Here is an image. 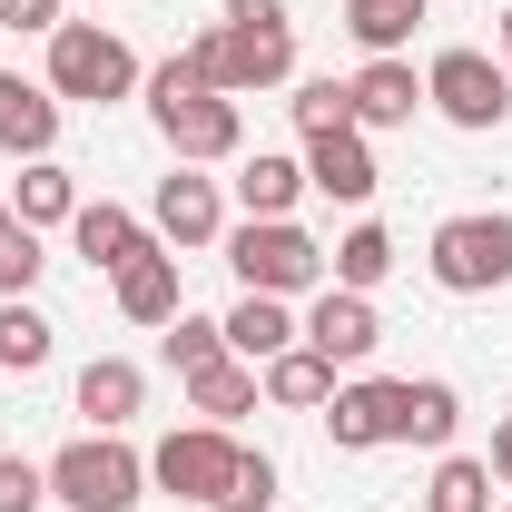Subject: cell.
I'll return each mask as SVG.
<instances>
[{"instance_id": "6da1fadb", "label": "cell", "mask_w": 512, "mask_h": 512, "mask_svg": "<svg viewBox=\"0 0 512 512\" xmlns=\"http://www.w3.org/2000/svg\"><path fill=\"white\" fill-rule=\"evenodd\" d=\"M40 79H50V99H60V109H119V99H138V79H148V69H138V50H128L109 20H60V30H50V69H40Z\"/></svg>"}, {"instance_id": "7a4b0ae2", "label": "cell", "mask_w": 512, "mask_h": 512, "mask_svg": "<svg viewBox=\"0 0 512 512\" xmlns=\"http://www.w3.org/2000/svg\"><path fill=\"white\" fill-rule=\"evenodd\" d=\"M217 247H227V266H237L247 296H286V306H296V296L325 286V247L296 227V217H237Z\"/></svg>"}, {"instance_id": "3957f363", "label": "cell", "mask_w": 512, "mask_h": 512, "mask_svg": "<svg viewBox=\"0 0 512 512\" xmlns=\"http://www.w3.org/2000/svg\"><path fill=\"white\" fill-rule=\"evenodd\" d=\"M50 503L69 512H138L148 503V453L128 434H79L50 453Z\"/></svg>"}, {"instance_id": "277c9868", "label": "cell", "mask_w": 512, "mask_h": 512, "mask_svg": "<svg viewBox=\"0 0 512 512\" xmlns=\"http://www.w3.org/2000/svg\"><path fill=\"white\" fill-rule=\"evenodd\" d=\"M424 276L444 296H493L512 286V207H463L424 237Z\"/></svg>"}, {"instance_id": "5b68a950", "label": "cell", "mask_w": 512, "mask_h": 512, "mask_svg": "<svg viewBox=\"0 0 512 512\" xmlns=\"http://www.w3.org/2000/svg\"><path fill=\"white\" fill-rule=\"evenodd\" d=\"M197 50H207L227 99H256V89H286L296 79V20L286 10L276 20H217V30H197Z\"/></svg>"}, {"instance_id": "8992f818", "label": "cell", "mask_w": 512, "mask_h": 512, "mask_svg": "<svg viewBox=\"0 0 512 512\" xmlns=\"http://www.w3.org/2000/svg\"><path fill=\"white\" fill-rule=\"evenodd\" d=\"M424 109L453 128H473V138H493V128L512 119V69L493 60V50H434V69H424Z\"/></svg>"}, {"instance_id": "52a82bcc", "label": "cell", "mask_w": 512, "mask_h": 512, "mask_svg": "<svg viewBox=\"0 0 512 512\" xmlns=\"http://www.w3.org/2000/svg\"><path fill=\"white\" fill-rule=\"evenodd\" d=\"M237 434L227 424H178L168 444L148 453V493H168V503H197V512H217V493H227V473H237Z\"/></svg>"}, {"instance_id": "ba28073f", "label": "cell", "mask_w": 512, "mask_h": 512, "mask_svg": "<svg viewBox=\"0 0 512 512\" xmlns=\"http://www.w3.org/2000/svg\"><path fill=\"white\" fill-rule=\"evenodd\" d=\"M148 119H158V138H168V158H178V168H217V158H237V148H247V109H237L227 89L148 99Z\"/></svg>"}, {"instance_id": "9c48e42d", "label": "cell", "mask_w": 512, "mask_h": 512, "mask_svg": "<svg viewBox=\"0 0 512 512\" xmlns=\"http://www.w3.org/2000/svg\"><path fill=\"white\" fill-rule=\"evenodd\" d=\"M296 345H316L335 375H355V365H375V345H384V316H375V296H355V286H316V306L296 316Z\"/></svg>"}, {"instance_id": "30bf717a", "label": "cell", "mask_w": 512, "mask_h": 512, "mask_svg": "<svg viewBox=\"0 0 512 512\" xmlns=\"http://www.w3.org/2000/svg\"><path fill=\"white\" fill-rule=\"evenodd\" d=\"M325 434H335V453L404 444V375H345L335 404H325Z\"/></svg>"}, {"instance_id": "8fae6325", "label": "cell", "mask_w": 512, "mask_h": 512, "mask_svg": "<svg viewBox=\"0 0 512 512\" xmlns=\"http://www.w3.org/2000/svg\"><path fill=\"white\" fill-rule=\"evenodd\" d=\"M148 227H158V247H217L227 237V197H217V178L207 168H178V178H158V197H148Z\"/></svg>"}, {"instance_id": "7c38bea8", "label": "cell", "mask_w": 512, "mask_h": 512, "mask_svg": "<svg viewBox=\"0 0 512 512\" xmlns=\"http://www.w3.org/2000/svg\"><path fill=\"white\" fill-rule=\"evenodd\" d=\"M306 188L335 197V207H365V197L384 188L375 138H365V128H316V138H306Z\"/></svg>"}, {"instance_id": "4fadbf2b", "label": "cell", "mask_w": 512, "mask_h": 512, "mask_svg": "<svg viewBox=\"0 0 512 512\" xmlns=\"http://www.w3.org/2000/svg\"><path fill=\"white\" fill-rule=\"evenodd\" d=\"M69 247L89 256L99 276H119V266H138V256L158 247V227H148L138 207H109V197H79V217H69Z\"/></svg>"}, {"instance_id": "5bb4252c", "label": "cell", "mask_w": 512, "mask_h": 512, "mask_svg": "<svg viewBox=\"0 0 512 512\" xmlns=\"http://www.w3.org/2000/svg\"><path fill=\"white\" fill-rule=\"evenodd\" d=\"M79 414H89V434H128L138 414H148V375L128 365V355H89L79 365V394H69Z\"/></svg>"}, {"instance_id": "9a60e30c", "label": "cell", "mask_w": 512, "mask_h": 512, "mask_svg": "<svg viewBox=\"0 0 512 512\" xmlns=\"http://www.w3.org/2000/svg\"><path fill=\"white\" fill-rule=\"evenodd\" d=\"M0 148H10V158H50V148H60V99H50V79L0 69Z\"/></svg>"}, {"instance_id": "2e32d148", "label": "cell", "mask_w": 512, "mask_h": 512, "mask_svg": "<svg viewBox=\"0 0 512 512\" xmlns=\"http://www.w3.org/2000/svg\"><path fill=\"white\" fill-rule=\"evenodd\" d=\"M345 99H355V128L375 138V128H414L424 79H414V60H365L355 79H345Z\"/></svg>"}, {"instance_id": "e0dca14e", "label": "cell", "mask_w": 512, "mask_h": 512, "mask_svg": "<svg viewBox=\"0 0 512 512\" xmlns=\"http://www.w3.org/2000/svg\"><path fill=\"white\" fill-rule=\"evenodd\" d=\"M109 296H119V316H128V325H148V335H158V325L188 306V286H178V256L148 247L138 266H119V276H109Z\"/></svg>"}, {"instance_id": "ac0fdd59", "label": "cell", "mask_w": 512, "mask_h": 512, "mask_svg": "<svg viewBox=\"0 0 512 512\" xmlns=\"http://www.w3.org/2000/svg\"><path fill=\"white\" fill-rule=\"evenodd\" d=\"M335 365H325L316 345H286V355H276V365H256V394H266V404H276V414H325V404H335Z\"/></svg>"}, {"instance_id": "d6986e66", "label": "cell", "mask_w": 512, "mask_h": 512, "mask_svg": "<svg viewBox=\"0 0 512 512\" xmlns=\"http://www.w3.org/2000/svg\"><path fill=\"white\" fill-rule=\"evenodd\" d=\"M217 325H227V355H237V365H276V355L296 345V306H286V296H237Z\"/></svg>"}, {"instance_id": "ffe728a7", "label": "cell", "mask_w": 512, "mask_h": 512, "mask_svg": "<svg viewBox=\"0 0 512 512\" xmlns=\"http://www.w3.org/2000/svg\"><path fill=\"white\" fill-rule=\"evenodd\" d=\"M10 217H20V227H69V217H79V178H69L60 158H20Z\"/></svg>"}, {"instance_id": "44dd1931", "label": "cell", "mask_w": 512, "mask_h": 512, "mask_svg": "<svg viewBox=\"0 0 512 512\" xmlns=\"http://www.w3.org/2000/svg\"><path fill=\"white\" fill-rule=\"evenodd\" d=\"M296 197H306V158H286V148H256L237 168V207L247 217H296Z\"/></svg>"}, {"instance_id": "7402d4cb", "label": "cell", "mask_w": 512, "mask_h": 512, "mask_svg": "<svg viewBox=\"0 0 512 512\" xmlns=\"http://www.w3.org/2000/svg\"><path fill=\"white\" fill-rule=\"evenodd\" d=\"M453 434H463V394L444 375H404V444L453 453Z\"/></svg>"}, {"instance_id": "603a6c76", "label": "cell", "mask_w": 512, "mask_h": 512, "mask_svg": "<svg viewBox=\"0 0 512 512\" xmlns=\"http://www.w3.org/2000/svg\"><path fill=\"white\" fill-rule=\"evenodd\" d=\"M266 394H256V365H237V355H217V365H197L188 375V414L197 424H237V414H256Z\"/></svg>"}, {"instance_id": "cb8c5ba5", "label": "cell", "mask_w": 512, "mask_h": 512, "mask_svg": "<svg viewBox=\"0 0 512 512\" xmlns=\"http://www.w3.org/2000/svg\"><path fill=\"white\" fill-rule=\"evenodd\" d=\"M424 10L434 0H345V30H355L365 60H404V40L424 30Z\"/></svg>"}, {"instance_id": "d4e9b609", "label": "cell", "mask_w": 512, "mask_h": 512, "mask_svg": "<svg viewBox=\"0 0 512 512\" xmlns=\"http://www.w3.org/2000/svg\"><path fill=\"white\" fill-rule=\"evenodd\" d=\"M384 276H394V237H384L375 217H365V227H345V237L325 247V286H355V296H375Z\"/></svg>"}, {"instance_id": "484cf974", "label": "cell", "mask_w": 512, "mask_h": 512, "mask_svg": "<svg viewBox=\"0 0 512 512\" xmlns=\"http://www.w3.org/2000/svg\"><path fill=\"white\" fill-rule=\"evenodd\" d=\"M60 355V325L40 316L30 296H0V375H40Z\"/></svg>"}, {"instance_id": "4316f807", "label": "cell", "mask_w": 512, "mask_h": 512, "mask_svg": "<svg viewBox=\"0 0 512 512\" xmlns=\"http://www.w3.org/2000/svg\"><path fill=\"white\" fill-rule=\"evenodd\" d=\"M424 512H493V463L444 453V463H434V483H424Z\"/></svg>"}, {"instance_id": "83f0119b", "label": "cell", "mask_w": 512, "mask_h": 512, "mask_svg": "<svg viewBox=\"0 0 512 512\" xmlns=\"http://www.w3.org/2000/svg\"><path fill=\"white\" fill-rule=\"evenodd\" d=\"M158 355H168V365H178V384H188L197 365H217V355H227V325H217V316H188V306H178V316L158 325Z\"/></svg>"}, {"instance_id": "f1b7e54d", "label": "cell", "mask_w": 512, "mask_h": 512, "mask_svg": "<svg viewBox=\"0 0 512 512\" xmlns=\"http://www.w3.org/2000/svg\"><path fill=\"white\" fill-rule=\"evenodd\" d=\"M276 483H286V473H276V453H237V473H227V493H217V512H276Z\"/></svg>"}, {"instance_id": "f546056e", "label": "cell", "mask_w": 512, "mask_h": 512, "mask_svg": "<svg viewBox=\"0 0 512 512\" xmlns=\"http://www.w3.org/2000/svg\"><path fill=\"white\" fill-rule=\"evenodd\" d=\"M40 266H50V247H40V227H0V296H30L40 286Z\"/></svg>"}, {"instance_id": "4dcf8cb0", "label": "cell", "mask_w": 512, "mask_h": 512, "mask_svg": "<svg viewBox=\"0 0 512 512\" xmlns=\"http://www.w3.org/2000/svg\"><path fill=\"white\" fill-rule=\"evenodd\" d=\"M286 109H296V128H306V138H316V128H355L345 79H296V99H286Z\"/></svg>"}, {"instance_id": "1f68e13d", "label": "cell", "mask_w": 512, "mask_h": 512, "mask_svg": "<svg viewBox=\"0 0 512 512\" xmlns=\"http://www.w3.org/2000/svg\"><path fill=\"white\" fill-rule=\"evenodd\" d=\"M40 503H50V463L0 453V512H40Z\"/></svg>"}, {"instance_id": "d6a6232c", "label": "cell", "mask_w": 512, "mask_h": 512, "mask_svg": "<svg viewBox=\"0 0 512 512\" xmlns=\"http://www.w3.org/2000/svg\"><path fill=\"white\" fill-rule=\"evenodd\" d=\"M0 30H20V40H50V30H60V0H0Z\"/></svg>"}, {"instance_id": "836d02e7", "label": "cell", "mask_w": 512, "mask_h": 512, "mask_svg": "<svg viewBox=\"0 0 512 512\" xmlns=\"http://www.w3.org/2000/svg\"><path fill=\"white\" fill-rule=\"evenodd\" d=\"M483 463H493V483H512V414L493 424V453H483Z\"/></svg>"}, {"instance_id": "e575fe53", "label": "cell", "mask_w": 512, "mask_h": 512, "mask_svg": "<svg viewBox=\"0 0 512 512\" xmlns=\"http://www.w3.org/2000/svg\"><path fill=\"white\" fill-rule=\"evenodd\" d=\"M276 10H286V0H227L217 20H276Z\"/></svg>"}, {"instance_id": "d590c367", "label": "cell", "mask_w": 512, "mask_h": 512, "mask_svg": "<svg viewBox=\"0 0 512 512\" xmlns=\"http://www.w3.org/2000/svg\"><path fill=\"white\" fill-rule=\"evenodd\" d=\"M493 40H503V69H512V10H503V20H493Z\"/></svg>"}, {"instance_id": "8d00e7d4", "label": "cell", "mask_w": 512, "mask_h": 512, "mask_svg": "<svg viewBox=\"0 0 512 512\" xmlns=\"http://www.w3.org/2000/svg\"><path fill=\"white\" fill-rule=\"evenodd\" d=\"M0 227H10V197H0Z\"/></svg>"}, {"instance_id": "74e56055", "label": "cell", "mask_w": 512, "mask_h": 512, "mask_svg": "<svg viewBox=\"0 0 512 512\" xmlns=\"http://www.w3.org/2000/svg\"><path fill=\"white\" fill-rule=\"evenodd\" d=\"M503 512H512V503H503Z\"/></svg>"}]
</instances>
